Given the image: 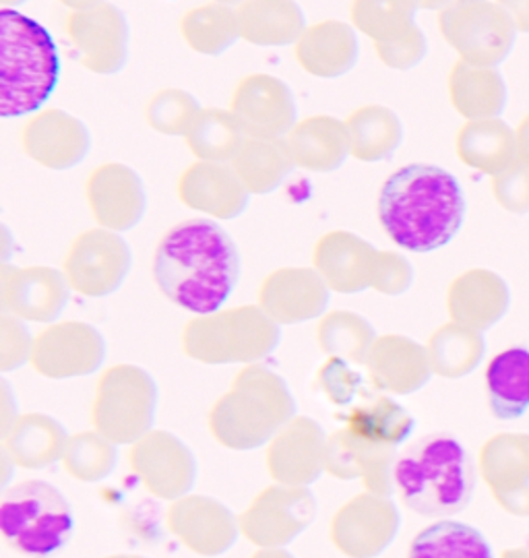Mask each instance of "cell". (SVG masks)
<instances>
[{
    "label": "cell",
    "mask_w": 529,
    "mask_h": 558,
    "mask_svg": "<svg viewBox=\"0 0 529 558\" xmlns=\"http://www.w3.org/2000/svg\"><path fill=\"white\" fill-rule=\"evenodd\" d=\"M515 21L521 34H529V0H496Z\"/></svg>",
    "instance_id": "47"
},
{
    "label": "cell",
    "mask_w": 529,
    "mask_h": 558,
    "mask_svg": "<svg viewBox=\"0 0 529 558\" xmlns=\"http://www.w3.org/2000/svg\"><path fill=\"white\" fill-rule=\"evenodd\" d=\"M316 385L334 405H348L353 398L366 393L364 379L358 371H353L348 360L329 356L316 373Z\"/></svg>",
    "instance_id": "43"
},
{
    "label": "cell",
    "mask_w": 529,
    "mask_h": 558,
    "mask_svg": "<svg viewBox=\"0 0 529 558\" xmlns=\"http://www.w3.org/2000/svg\"><path fill=\"white\" fill-rule=\"evenodd\" d=\"M69 299L71 286L64 271L46 265H32L21 269L2 265V311L23 320L55 323L64 313Z\"/></svg>",
    "instance_id": "21"
},
{
    "label": "cell",
    "mask_w": 529,
    "mask_h": 558,
    "mask_svg": "<svg viewBox=\"0 0 529 558\" xmlns=\"http://www.w3.org/2000/svg\"><path fill=\"white\" fill-rule=\"evenodd\" d=\"M344 428L358 439L369 440L374 445L401 447L416 430L412 414L385 393H364V399L350 408L348 414H339Z\"/></svg>",
    "instance_id": "31"
},
{
    "label": "cell",
    "mask_w": 529,
    "mask_h": 558,
    "mask_svg": "<svg viewBox=\"0 0 529 558\" xmlns=\"http://www.w3.org/2000/svg\"><path fill=\"white\" fill-rule=\"evenodd\" d=\"M67 430L59 420L41 412L23 414L2 435V449L23 470H44L57 463L67 449Z\"/></svg>",
    "instance_id": "30"
},
{
    "label": "cell",
    "mask_w": 529,
    "mask_h": 558,
    "mask_svg": "<svg viewBox=\"0 0 529 558\" xmlns=\"http://www.w3.org/2000/svg\"><path fill=\"white\" fill-rule=\"evenodd\" d=\"M85 197L94 220L101 228L129 232L147 211L145 184L137 172L120 161L101 163L85 182Z\"/></svg>",
    "instance_id": "19"
},
{
    "label": "cell",
    "mask_w": 529,
    "mask_h": 558,
    "mask_svg": "<svg viewBox=\"0 0 529 558\" xmlns=\"http://www.w3.org/2000/svg\"><path fill=\"white\" fill-rule=\"evenodd\" d=\"M106 360V341L98 329L81 320L50 323L34 338L32 368L46 379L64 380L98 373Z\"/></svg>",
    "instance_id": "13"
},
{
    "label": "cell",
    "mask_w": 529,
    "mask_h": 558,
    "mask_svg": "<svg viewBox=\"0 0 529 558\" xmlns=\"http://www.w3.org/2000/svg\"><path fill=\"white\" fill-rule=\"evenodd\" d=\"M178 27L184 44L203 57H219L242 40L235 9L216 0L189 9Z\"/></svg>",
    "instance_id": "35"
},
{
    "label": "cell",
    "mask_w": 529,
    "mask_h": 558,
    "mask_svg": "<svg viewBox=\"0 0 529 558\" xmlns=\"http://www.w3.org/2000/svg\"><path fill=\"white\" fill-rule=\"evenodd\" d=\"M332 290L314 267H281L261 281L256 304L279 325L309 323L325 315Z\"/></svg>",
    "instance_id": "22"
},
{
    "label": "cell",
    "mask_w": 529,
    "mask_h": 558,
    "mask_svg": "<svg viewBox=\"0 0 529 558\" xmlns=\"http://www.w3.org/2000/svg\"><path fill=\"white\" fill-rule=\"evenodd\" d=\"M154 281L159 292L193 315H212L235 294L242 260L235 239L207 218L172 226L157 242Z\"/></svg>",
    "instance_id": "1"
},
{
    "label": "cell",
    "mask_w": 529,
    "mask_h": 558,
    "mask_svg": "<svg viewBox=\"0 0 529 558\" xmlns=\"http://www.w3.org/2000/svg\"><path fill=\"white\" fill-rule=\"evenodd\" d=\"M236 174L251 195H269L284 184L294 170L296 161L286 140L247 137L235 160Z\"/></svg>",
    "instance_id": "33"
},
{
    "label": "cell",
    "mask_w": 529,
    "mask_h": 558,
    "mask_svg": "<svg viewBox=\"0 0 529 558\" xmlns=\"http://www.w3.org/2000/svg\"><path fill=\"white\" fill-rule=\"evenodd\" d=\"M20 317L2 311L0 315V371L13 373L32 360L34 338Z\"/></svg>",
    "instance_id": "44"
},
{
    "label": "cell",
    "mask_w": 529,
    "mask_h": 558,
    "mask_svg": "<svg viewBox=\"0 0 529 558\" xmlns=\"http://www.w3.org/2000/svg\"><path fill=\"white\" fill-rule=\"evenodd\" d=\"M374 339L373 325L352 311L327 313L316 329L318 348L327 356H339L353 364H366Z\"/></svg>",
    "instance_id": "38"
},
{
    "label": "cell",
    "mask_w": 529,
    "mask_h": 558,
    "mask_svg": "<svg viewBox=\"0 0 529 558\" xmlns=\"http://www.w3.org/2000/svg\"><path fill=\"white\" fill-rule=\"evenodd\" d=\"M0 534L25 557L55 555L75 534L73 505L46 480H21L2 493Z\"/></svg>",
    "instance_id": "6"
},
{
    "label": "cell",
    "mask_w": 529,
    "mask_h": 558,
    "mask_svg": "<svg viewBox=\"0 0 529 558\" xmlns=\"http://www.w3.org/2000/svg\"><path fill=\"white\" fill-rule=\"evenodd\" d=\"M62 468L71 478L96 484L108 478L118 465L117 442L106 439L96 428L69 437Z\"/></svg>",
    "instance_id": "40"
},
{
    "label": "cell",
    "mask_w": 529,
    "mask_h": 558,
    "mask_svg": "<svg viewBox=\"0 0 529 558\" xmlns=\"http://www.w3.org/2000/svg\"><path fill=\"white\" fill-rule=\"evenodd\" d=\"M412 283V269L406 257L392 253V251H378L374 263L373 290L385 296L404 294Z\"/></svg>",
    "instance_id": "46"
},
{
    "label": "cell",
    "mask_w": 529,
    "mask_h": 558,
    "mask_svg": "<svg viewBox=\"0 0 529 558\" xmlns=\"http://www.w3.org/2000/svg\"><path fill=\"white\" fill-rule=\"evenodd\" d=\"M413 558H491L492 544L470 523L438 519L424 527L410 544Z\"/></svg>",
    "instance_id": "36"
},
{
    "label": "cell",
    "mask_w": 529,
    "mask_h": 558,
    "mask_svg": "<svg viewBox=\"0 0 529 558\" xmlns=\"http://www.w3.org/2000/svg\"><path fill=\"white\" fill-rule=\"evenodd\" d=\"M230 112L247 137L286 140L298 122L294 92L286 81L253 73L236 83Z\"/></svg>",
    "instance_id": "16"
},
{
    "label": "cell",
    "mask_w": 529,
    "mask_h": 558,
    "mask_svg": "<svg viewBox=\"0 0 529 558\" xmlns=\"http://www.w3.org/2000/svg\"><path fill=\"white\" fill-rule=\"evenodd\" d=\"M133 269V253L120 232L92 228L71 242L62 271L73 292L85 299H106L118 292Z\"/></svg>",
    "instance_id": "10"
},
{
    "label": "cell",
    "mask_w": 529,
    "mask_h": 558,
    "mask_svg": "<svg viewBox=\"0 0 529 558\" xmlns=\"http://www.w3.org/2000/svg\"><path fill=\"white\" fill-rule=\"evenodd\" d=\"M0 2H2V9H17V7H23L29 0H0Z\"/></svg>",
    "instance_id": "50"
},
{
    "label": "cell",
    "mask_w": 529,
    "mask_h": 558,
    "mask_svg": "<svg viewBox=\"0 0 529 558\" xmlns=\"http://www.w3.org/2000/svg\"><path fill=\"white\" fill-rule=\"evenodd\" d=\"M452 2L453 0H420V9H424V11H443Z\"/></svg>",
    "instance_id": "49"
},
{
    "label": "cell",
    "mask_w": 529,
    "mask_h": 558,
    "mask_svg": "<svg viewBox=\"0 0 529 558\" xmlns=\"http://www.w3.org/2000/svg\"><path fill=\"white\" fill-rule=\"evenodd\" d=\"M79 64L96 75H117L129 62L131 27L117 4L104 0L85 11H71L64 21Z\"/></svg>",
    "instance_id": "12"
},
{
    "label": "cell",
    "mask_w": 529,
    "mask_h": 558,
    "mask_svg": "<svg viewBox=\"0 0 529 558\" xmlns=\"http://www.w3.org/2000/svg\"><path fill=\"white\" fill-rule=\"evenodd\" d=\"M62 7H67V9H71V11H85V9H92V7H96L99 2H104V0H59Z\"/></svg>",
    "instance_id": "48"
},
{
    "label": "cell",
    "mask_w": 529,
    "mask_h": 558,
    "mask_svg": "<svg viewBox=\"0 0 529 558\" xmlns=\"http://www.w3.org/2000/svg\"><path fill=\"white\" fill-rule=\"evenodd\" d=\"M420 0H352V25L371 40L392 41L416 27Z\"/></svg>",
    "instance_id": "39"
},
{
    "label": "cell",
    "mask_w": 529,
    "mask_h": 558,
    "mask_svg": "<svg viewBox=\"0 0 529 558\" xmlns=\"http://www.w3.org/2000/svg\"><path fill=\"white\" fill-rule=\"evenodd\" d=\"M279 341V323L259 304L196 315L182 329V352L207 366L253 364L272 356Z\"/></svg>",
    "instance_id": "7"
},
{
    "label": "cell",
    "mask_w": 529,
    "mask_h": 558,
    "mask_svg": "<svg viewBox=\"0 0 529 558\" xmlns=\"http://www.w3.org/2000/svg\"><path fill=\"white\" fill-rule=\"evenodd\" d=\"M129 463L145 490L157 499H182L195 486V456L184 440L168 430H149L133 442Z\"/></svg>",
    "instance_id": "15"
},
{
    "label": "cell",
    "mask_w": 529,
    "mask_h": 558,
    "mask_svg": "<svg viewBox=\"0 0 529 558\" xmlns=\"http://www.w3.org/2000/svg\"><path fill=\"white\" fill-rule=\"evenodd\" d=\"M399 525L401 515L392 497L369 490L337 509L329 525V538L346 557L373 558L392 546Z\"/></svg>",
    "instance_id": "14"
},
{
    "label": "cell",
    "mask_w": 529,
    "mask_h": 558,
    "mask_svg": "<svg viewBox=\"0 0 529 558\" xmlns=\"http://www.w3.org/2000/svg\"><path fill=\"white\" fill-rule=\"evenodd\" d=\"M318 513L309 486H267L238 515L240 534L259 548L281 550L304 534Z\"/></svg>",
    "instance_id": "11"
},
{
    "label": "cell",
    "mask_w": 529,
    "mask_h": 558,
    "mask_svg": "<svg viewBox=\"0 0 529 558\" xmlns=\"http://www.w3.org/2000/svg\"><path fill=\"white\" fill-rule=\"evenodd\" d=\"M244 140L235 114L221 108H201L184 135L187 147L201 161H232Z\"/></svg>",
    "instance_id": "37"
},
{
    "label": "cell",
    "mask_w": 529,
    "mask_h": 558,
    "mask_svg": "<svg viewBox=\"0 0 529 558\" xmlns=\"http://www.w3.org/2000/svg\"><path fill=\"white\" fill-rule=\"evenodd\" d=\"M296 416L288 383L272 368L247 364L209 410L212 437L230 451H255Z\"/></svg>",
    "instance_id": "5"
},
{
    "label": "cell",
    "mask_w": 529,
    "mask_h": 558,
    "mask_svg": "<svg viewBox=\"0 0 529 558\" xmlns=\"http://www.w3.org/2000/svg\"><path fill=\"white\" fill-rule=\"evenodd\" d=\"M0 114L34 117L60 81L59 48L50 32L17 9L0 11Z\"/></svg>",
    "instance_id": "4"
},
{
    "label": "cell",
    "mask_w": 529,
    "mask_h": 558,
    "mask_svg": "<svg viewBox=\"0 0 529 558\" xmlns=\"http://www.w3.org/2000/svg\"><path fill=\"white\" fill-rule=\"evenodd\" d=\"M157 383L137 364H117L101 373L92 403V424L117 445H133L154 430Z\"/></svg>",
    "instance_id": "8"
},
{
    "label": "cell",
    "mask_w": 529,
    "mask_h": 558,
    "mask_svg": "<svg viewBox=\"0 0 529 558\" xmlns=\"http://www.w3.org/2000/svg\"><path fill=\"white\" fill-rule=\"evenodd\" d=\"M177 193L182 205L214 220H236L251 205L249 189L228 161L191 163L178 179Z\"/></svg>",
    "instance_id": "23"
},
{
    "label": "cell",
    "mask_w": 529,
    "mask_h": 558,
    "mask_svg": "<svg viewBox=\"0 0 529 558\" xmlns=\"http://www.w3.org/2000/svg\"><path fill=\"white\" fill-rule=\"evenodd\" d=\"M358 29L352 23L325 20L309 25L294 44V59L304 73L318 80H337L352 71L360 57Z\"/></svg>",
    "instance_id": "26"
},
{
    "label": "cell",
    "mask_w": 529,
    "mask_h": 558,
    "mask_svg": "<svg viewBox=\"0 0 529 558\" xmlns=\"http://www.w3.org/2000/svg\"><path fill=\"white\" fill-rule=\"evenodd\" d=\"M166 521L178 542L201 557L226 555L240 536L238 518L232 511L205 495H184L172 500Z\"/></svg>",
    "instance_id": "20"
},
{
    "label": "cell",
    "mask_w": 529,
    "mask_h": 558,
    "mask_svg": "<svg viewBox=\"0 0 529 558\" xmlns=\"http://www.w3.org/2000/svg\"><path fill=\"white\" fill-rule=\"evenodd\" d=\"M449 87L453 104L466 114H476L478 110L492 106L494 98L501 96L503 80L498 71L491 66H478L459 60L453 66Z\"/></svg>",
    "instance_id": "41"
},
{
    "label": "cell",
    "mask_w": 529,
    "mask_h": 558,
    "mask_svg": "<svg viewBox=\"0 0 529 558\" xmlns=\"http://www.w3.org/2000/svg\"><path fill=\"white\" fill-rule=\"evenodd\" d=\"M240 38L253 46H294L304 34L306 17L296 0H244L236 9Z\"/></svg>",
    "instance_id": "29"
},
{
    "label": "cell",
    "mask_w": 529,
    "mask_h": 558,
    "mask_svg": "<svg viewBox=\"0 0 529 558\" xmlns=\"http://www.w3.org/2000/svg\"><path fill=\"white\" fill-rule=\"evenodd\" d=\"M21 147L41 168L64 172L89 156L92 135L87 124L71 112L46 108L23 124Z\"/></svg>",
    "instance_id": "17"
},
{
    "label": "cell",
    "mask_w": 529,
    "mask_h": 558,
    "mask_svg": "<svg viewBox=\"0 0 529 558\" xmlns=\"http://www.w3.org/2000/svg\"><path fill=\"white\" fill-rule=\"evenodd\" d=\"M201 112L195 96L184 89L168 87L156 92L145 104V122L168 137H184Z\"/></svg>",
    "instance_id": "42"
},
{
    "label": "cell",
    "mask_w": 529,
    "mask_h": 558,
    "mask_svg": "<svg viewBox=\"0 0 529 558\" xmlns=\"http://www.w3.org/2000/svg\"><path fill=\"white\" fill-rule=\"evenodd\" d=\"M327 435L318 422L298 416L267 442V472L277 484L311 486L325 472Z\"/></svg>",
    "instance_id": "18"
},
{
    "label": "cell",
    "mask_w": 529,
    "mask_h": 558,
    "mask_svg": "<svg viewBox=\"0 0 529 558\" xmlns=\"http://www.w3.org/2000/svg\"><path fill=\"white\" fill-rule=\"evenodd\" d=\"M364 366L376 389L395 396H408L429 379L422 350L401 336L374 339Z\"/></svg>",
    "instance_id": "28"
},
{
    "label": "cell",
    "mask_w": 529,
    "mask_h": 558,
    "mask_svg": "<svg viewBox=\"0 0 529 558\" xmlns=\"http://www.w3.org/2000/svg\"><path fill=\"white\" fill-rule=\"evenodd\" d=\"M216 2H224V4H230V7H238V4H242L244 0H216Z\"/></svg>",
    "instance_id": "51"
},
{
    "label": "cell",
    "mask_w": 529,
    "mask_h": 558,
    "mask_svg": "<svg viewBox=\"0 0 529 558\" xmlns=\"http://www.w3.org/2000/svg\"><path fill=\"white\" fill-rule=\"evenodd\" d=\"M374 52L378 60L393 71H410L426 59L429 41L424 32L416 25L412 32L392 41H376Z\"/></svg>",
    "instance_id": "45"
},
{
    "label": "cell",
    "mask_w": 529,
    "mask_h": 558,
    "mask_svg": "<svg viewBox=\"0 0 529 558\" xmlns=\"http://www.w3.org/2000/svg\"><path fill=\"white\" fill-rule=\"evenodd\" d=\"M352 143V158L358 161H385L404 141V124L387 106L369 104L356 108L346 119Z\"/></svg>",
    "instance_id": "34"
},
{
    "label": "cell",
    "mask_w": 529,
    "mask_h": 558,
    "mask_svg": "<svg viewBox=\"0 0 529 558\" xmlns=\"http://www.w3.org/2000/svg\"><path fill=\"white\" fill-rule=\"evenodd\" d=\"M486 391L492 416L524 418L529 410V348L515 345L491 360L486 368Z\"/></svg>",
    "instance_id": "32"
},
{
    "label": "cell",
    "mask_w": 529,
    "mask_h": 558,
    "mask_svg": "<svg viewBox=\"0 0 529 558\" xmlns=\"http://www.w3.org/2000/svg\"><path fill=\"white\" fill-rule=\"evenodd\" d=\"M286 143L298 168L318 174L339 170L352 156L346 120L327 114L298 120L294 129L288 133Z\"/></svg>",
    "instance_id": "27"
},
{
    "label": "cell",
    "mask_w": 529,
    "mask_h": 558,
    "mask_svg": "<svg viewBox=\"0 0 529 558\" xmlns=\"http://www.w3.org/2000/svg\"><path fill=\"white\" fill-rule=\"evenodd\" d=\"M393 482L399 499L413 513L453 518L470 507L478 472L461 440L447 433H432L397 456Z\"/></svg>",
    "instance_id": "3"
},
{
    "label": "cell",
    "mask_w": 529,
    "mask_h": 558,
    "mask_svg": "<svg viewBox=\"0 0 529 558\" xmlns=\"http://www.w3.org/2000/svg\"><path fill=\"white\" fill-rule=\"evenodd\" d=\"M378 221L404 251L426 255L445 248L468 216L466 193L449 170L434 163H408L383 182Z\"/></svg>",
    "instance_id": "2"
},
{
    "label": "cell",
    "mask_w": 529,
    "mask_h": 558,
    "mask_svg": "<svg viewBox=\"0 0 529 558\" xmlns=\"http://www.w3.org/2000/svg\"><path fill=\"white\" fill-rule=\"evenodd\" d=\"M438 29L461 60L478 66L507 59L519 32L509 13L491 0H453L438 11Z\"/></svg>",
    "instance_id": "9"
},
{
    "label": "cell",
    "mask_w": 529,
    "mask_h": 558,
    "mask_svg": "<svg viewBox=\"0 0 529 558\" xmlns=\"http://www.w3.org/2000/svg\"><path fill=\"white\" fill-rule=\"evenodd\" d=\"M395 459L397 447L358 439L346 428L327 437L325 472L337 480H360L366 490L376 495L392 497Z\"/></svg>",
    "instance_id": "24"
},
{
    "label": "cell",
    "mask_w": 529,
    "mask_h": 558,
    "mask_svg": "<svg viewBox=\"0 0 529 558\" xmlns=\"http://www.w3.org/2000/svg\"><path fill=\"white\" fill-rule=\"evenodd\" d=\"M378 251L353 232L334 230L314 244L313 267L332 292L360 294L373 286Z\"/></svg>",
    "instance_id": "25"
}]
</instances>
